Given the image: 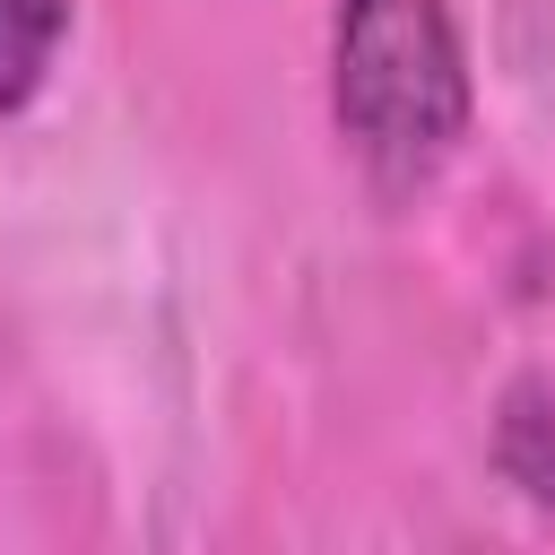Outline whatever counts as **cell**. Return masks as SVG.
Segmentation results:
<instances>
[{
	"instance_id": "cell-1",
	"label": "cell",
	"mask_w": 555,
	"mask_h": 555,
	"mask_svg": "<svg viewBox=\"0 0 555 555\" xmlns=\"http://www.w3.org/2000/svg\"><path fill=\"white\" fill-rule=\"evenodd\" d=\"M330 130L382 199H425L477 130L468 35L451 0L330 9Z\"/></svg>"
},
{
	"instance_id": "cell-2",
	"label": "cell",
	"mask_w": 555,
	"mask_h": 555,
	"mask_svg": "<svg viewBox=\"0 0 555 555\" xmlns=\"http://www.w3.org/2000/svg\"><path fill=\"white\" fill-rule=\"evenodd\" d=\"M494 468L520 503L555 512V382L520 373L503 399H494Z\"/></svg>"
},
{
	"instance_id": "cell-3",
	"label": "cell",
	"mask_w": 555,
	"mask_h": 555,
	"mask_svg": "<svg viewBox=\"0 0 555 555\" xmlns=\"http://www.w3.org/2000/svg\"><path fill=\"white\" fill-rule=\"evenodd\" d=\"M69 17H78V0H0V121H17L52 87Z\"/></svg>"
}]
</instances>
